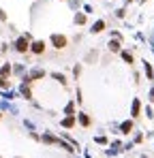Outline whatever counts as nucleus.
Returning <instances> with one entry per match:
<instances>
[{"label": "nucleus", "mask_w": 154, "mask_h": 158, "mask_svg": "<svg viewBox=\"0 0 154 158\" xmlns=\"http://www.w3.org/2000/svg\"><path fill=\"white\" fill-rule=\"evenodd\" d=\"M49 43L56 47V49H64V47L69 45V39H66L64 34H51V37H49Z\"/></svg>", "instance_id": "f257e3e1"}, {"label": "nucleus", "mask_w": 154, "mask_h": 158, "mask_svg": "<svg viewBox=\"0 0 154 158\" xmlns=\"http://www.w3.org/2000/svg\"><path fill=\"white\" fill-rule=\"evenodd\" d=\"M28 37L24 34V37H19V39L15 41V51H19V53H26L28 49H30V43H28Z\"/></svg>", "instance_id": "f03ea898"}, {"label": "nucleus", "mask_w": 154, "mask_h": 158, "mask_svg": "<svg viewBox=\"0 0 154 158\" xmlns=\"http://www.w3.org/2000/svg\"><path fill=\"white\" fill-rule=\"evenodd\" d=\"M139 113H141V103H139V98H133V103H131V116H133V120L139 118Z\"/></svg>", "instance_id": "7ed1b4c3"}, {"label": "nucleus", "mask_w": 154, "mask_h": 158, "mask_svg": "<svg viewBox=\"0 0 154 158\" xmlns=\"http://www.w3.org/2000/svg\"><path fill=\"white\" fill-rule=\"evenodd\" d=\"M30 51L37 53V56H41V53L45 51V43H43V41H34V43L30 45Z\"/></svg>", "instance_id": "20e7f679"}, {"label": "nucleus", "mask_w": 154, "mask_h": 158, "mask_svg": "<svg viewBox=\"0 0 154 158\" xmlns=\"http://www.w3.org/2000/svg\"><path fill=\"white\" fill-rule=\"evenodd\" d=\"M41 139H43L45 143H49V145H60V141H62V139H58V137H53V135H49V132H45V135H43Z\"/></svg>", "instance_id": "39448f33"}, {"label": "nucleus", "mask_w": 154, "mask_h": 158, "mask_svg": "<svg viewBox=\"0 0 154 158\" xmlns=\"http://www.w3.org/2000/svg\"><path fill=\"white\" fill-rule=\"evenodd\" d=\"M133 130V118L131 120H124L122 124H120V132H124V135H128Z\"/></svg>", "instance_id": "423d86ee"}, {"label": "nucleus", "mask_w": 154, "mask_h": 158, "mask_svg": "<svg viewBox=\"0 0 154 158\" xmlns=\"http://www.w3.org/2000/svg\"><path fill=\"white\" fill-rule=\"evenodd\" d=\"M107 45H109V51H116V53H120V51H122V45H120V39H111L109 43H107Z\"/></svg>", "instance_id": "0eeeda50"}, {"label": "nucleus", "mask_w": 154, "mask_h": 158, "mask_svg": "<svg viewBox=\"0 0 154 158\" xmlns=\"http://www.w3.org/2000/svg\"><path fill=\"white\" fill-rule=\"evenodd\" d=\"M19 94H22L24 98H32V90H30V85H28V83H22V85H19Z\"/></svg>", "instance_id": "6e6552de"}, {"label": "nucleus", "mask_w": 154, "mask_h": 158, "mask_svg": "<svg viewBox=\"0 0 154 158\" xmlns=\"http://www.w3.org/2000/svg\"><path fill=\"white\" fill-rule=\"evenodd\" d=\"M120 56H122V60H124L126 64H133V62H135V58H133V53H131L128 49H122V51H120Z\"/></svg>", "instance_id": "1a4fd4ad"}, {"label": "nucleus", "mask_w": 154, "mask_h": 158, "mask_svg": "<svg viewBox=\"0 0 154 158\" xmlns=\"http://www.w3.org/2000/svg\"><path fill=\"white\" fill-rule=\"evenodd\" d=\"M90 30H92L94 34H97V32H103V30H105V22H103V19H99V22H94Z\"/></svg>", "instance_id": "9d476101"}, {"label": "nucleus", "mask_w": 154, "mask_h": 158, "mask_svg": "<svg viewBox=\"0 0 154 158\" xmlns=\"http://www.w3.org/2000/svg\"><path fill=\"white\" fill-rule=\"evenodd\" d=\"M62 126H64V128H73V126H75V118H73V116H64V118H62Z\"/></svg>", "instance_id": "9b49d317"}, {"label": "nucleus", "mask_w": 154, "mask_h": 158, "mask_svg": "<svg viewBox=\"0 0 154 158\" xmlns=\"http://www.w3.org/2000/svg\"><path fill=\"white\" fill-rule=\"evenodd\" d=\"M144 73H146V77L148 79H154V69L150 62H144Z\"/></svg>", "instance_id": "f8f14e48"}, {"label": "nucleus", "mask_w": 154, "mask_h": 158, "mask_svg": "<svg viewBox=\"0 0 154 158\" xmlns=\"http://www.w3.org/2000/svg\"><path fill=\"white\" fill-rule=\"evenodd\" d=\"M51 77L56 79V81H58L60 85H66V77H64L62 73H51Z\"/></svg>", "instance_id": "ddd939ff"}, {"label": "nucleus", "mask_w": 154, "mask_h": 158, "mask_svg": "<svg viewBox=\"0 0 154 158\" xmlns=\"http://www.w3.org/2000/svg\"><path fill=\"white\" fill-rule=\"evenodd\" d=\"M77 122H79L81 126H90V122H92V120L88 118L86 113H79V118H77Z\"/></svg>", "instance_id": "4468645a"}, {"label": "nucleus", "mask_w": 154, "mask_h": 158, "mask_svg": "<svg viewBox=\"0 0 154 158\" xmlns=\"http://www.w3.org/2000/svg\"><path fill=\"white\" fill-rule=\"evenodd\" d=\"M17 94H19V92H15V90H4V92H2V96H4L6 101H11V98H17Z\"/></svg>", "instance_id": "2eb2a0df"}, {"label": "nucleus", "mask_w": 154, "mask_h": 158, "mask_svg": "<svg viewBox=\"0 0 154 158\" xmlns=\"http://www.w3.org/2000/svg\"><path fill=\"white\" fill-rule=\"evenodd\" d=\"M0 109H4V111H11V113H17V107H13V105H9L6 101H4V103H0Z\"/></svg>", "instance_id": "dca6fc26"}, {"label": "nucleus", "mask_w": 154, "mask_h": 158, "mask_svg": "<svg viewBox=\"0 0 154 158\" xmlns=\"http://www.w3.org/2000/svg\"><path fill=\"white\" fill-rule=\"evenodd\" d=\"M64 116H75V103H66V107H64Z\"/></svg>", "instance_id": "f3484780"}, {"label": "nucleus", "mask_w": 154, "mask_h": 158, "mask_svg": "<svg viewBox=\"0 0 154 158\" xmlns=\"http://www.w3.org/2000/svg\"><path fill=\"white\" fill-rule=\"evenodd\" d=\"M84 24H86V15L84 13H77L75 15V26H84Z\"/></svg>", "instance_id": "a211bd4d"}, {"label": "nucleus", "mask_w": 154, "mask_h": 158, "mask_svg": "<svg viewBox=\"0 0 154 158\" xmlns=\"http://www.w3.org/2000/svg\"><path fill=\"white\" fill-rule=\"evenodd\" d=\"M11 71H13V69H11V64H4V66L0 69V77H9V75H11Z\"/></svg>", "instance_id": "6ab92c4d"}, {"label": "nucleus", "mask_w": 154, "mask_h": 158, "mask_svg": "<svg viewBox=\"0 0 154 158\" xmlns=\"http://www.w3.org/2000/svg\"><path fill=\"white\" fill-rule=\"evenodd\" d=\"M0 88H4V90H9V88H11V83L6 81V77H0Z\"/></svg>", "instance_id": "aec40b11"}, {"label": "nucleus", "mask_w": 154, "mask_h": 158, "mask_svg": "<svg viewBox=\"0 0 154 158\" xmlns=\"http://www.w3.org/2000/svg\"><path fill=\"white\" fill-rule=\"evenodd\" d=\"M94 141H97V143H101V145H107V137H97V139H94Z\"/></svg>", "instance_id": "412c9836"}, {"label": "nucleus", "mask_w": 154, "mask_h": 158, "mask_svg": "<svg viewBox=\"0 0 154 158\" xmlns=\"http://www.w3.org/2000/svg\"><path fill=\"white\" fill-rule=\"evenodd\" d=\"M13 73H17V75H22V73H24V66H22V64H17V66H13Z\"/></svg>", "instance_id": "4be33fe9"}, {"label": "nucleus", "mask_w": 154, "mask_h": 158, "mask_svg": "<svg viewBox=\"0 0 154 158\" xmlns=\"http://www.w3.org/2000/svg\"><path fill=\"white\" fill-rule=\"evenodd\" d=\"M79 73H81V66H79V64H77V66H75V69H73V75H75V79L79 77Z\"/></svg>", "instance_id": "5701e85b"}, {"label": "nucleus", "mask_w": 154, "mask_h": 158, "mask_svg": "<svg viewBox=\"0 0 154 158\" xmlns=\"http://www.w3.org/2000/svg\"><path fill=\"white\" fill-rule=\"evenodd\" d=\"M146 116H148L150 120L154 118V111H152V107H146Z\"/></svg>", "instance_id": "b1692460"}, {"label": "nucleus", "mask_w": 154, "mask_h": 158, "mask_svg": "<svg viewBox=\"0 0 154 158\" xmlns=\"http://www.w3.org/2000/svg\"><path fill=\"white\" fill-rule=\"evenodd\" d=\"M69 4H71V9H77L79 6V0H69Z\"/></svg>", "instance_id": "393cba45"}, {"label": "nucleus", "mask_w": 154, "mask_h": 158, "mask_svg": "<svg viewBox=\"0 0 154 158\" xmlns=\"http://www.w3.org/2000/svg\"><path fill=\"white\" fill-rule=\"evenodd\" d=\"M124 13H126L124 9H118V11H116V15H118V17H124Z\"/></svg>", "instance_id": "a878e982"}, {"label": "nucleus", "mask_w": 154, "mask_h": 158, "mask_svg": "<svg viewBox=\"0 0 154 158\" xmlns=\"http://www.w3.org/2000/svg\"><path fill=\"white\" fill-rule=\"evenodd\" d=\"M148 98H150V103H154V88H150V94H148Z\"/></svg>", "instance_id": "bb28decb"}, {"label": "nucleus", "mask_w": 154, "mask_h": 158, "mask_svg": "<svg viewBox=\"0 0 154 158\" xmlns=\"http://www.w3.org/2000/svg\"><path fill=\"white\" fill-rule=\"evenodd\" d=\"M150 45H152V49H154V30L150 32Z\"/></svg>", "instance_id": "cd10ccee"}, {"label": "nucleus", "mask_w": 154, "mask_h": 158, "mask_svg": "<svg viewBox=\"0 0 154 158\" xmlns=\"http://www.w3.org/2000/svg\"><path fill=\"white\" fill-rule=\"evenodd\" d=\"M124 2H126V4H128V2H133V0H124Z\"/></svg>", "instance_id": "c85d7f7f"}]
</instances>
